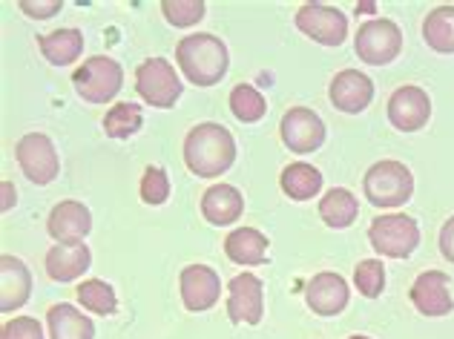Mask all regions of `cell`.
<instances>
[{
  "label": "cell",
  "mask_w": 454,
  "mask_h": 339,
  "mask_svg": "<svg viewBox=\"0 0 454 339\" xmlns=\"http://www.w3.org/2000/svg\"><path fill=\"white\" fill-rule=\"evenodd\" d=\"M236 159V141L222 124H199L184 138V164L201 178H216L231 170Z\"/></svg>",
  "instance_id": "1"
},
{
  "label": "cell",
  "mask_w": 454,
  "mask_h": 339,
  "mask_svg": "<svg viewBox=\"0 0 454 339\" xmlns=\"http://www.w3.org/2000/svg\"><path fill=\"white\" fill-rule=\"evenodd\" d=\"M176 60L182 67V75H187L190 83H196V87H213L227 72V46L216 35L207 32L187 35L176 46Z\"/></svg>",
  "instance_id": "2"
},
{
  "label": "cell",
  "mask_w": 454,
  "mask_h": 339,
  "mask_svg": "<svg viewBox=\"0 0 454 339\" xmlns=\"http://www.w3.org/2000/svg\"><path fill=\"white\" fill-rule=\"evenodd\" d=\"M365 199L374 208H400L411 199L414 176L411 170L400 162H377L363 178Z\"/></svg>",
  "instance_id": "3"
},
{
  "label": "cell",
  "mask_w": 454,
  "mask_h": 339,
  "mask_svg": "<svg viewBox=\"0 0 454 339\" xmlns=\"http://www.w3.org/2000/svg\"><path fill=\"white\" fill-rule=\"evenodd\" d=\"M73 83L83 101L90 104H106L121 92L124 72L118 67V60L106 55L87 58L83 64L73 72Z\"/></svg>",
  "instance_id": "4"
},
{
  "label": "cell",
  "mask_w": 454,
  "mask_h": 339,
  "mask_svg": "<svg viewBox=\"0 0 454 339\" xmlns=\"http://www.w3.org/2000/svg\"><path fill=\"white\" fill-rule=\"evenodd\" d=\"M368 236H372V245L380 256L388 259H405L420 245V227L405 213L377 216L372 227H368Z\"/></svg>",
  "instance_id": "5"
},
{
  "label": "cell",
  "mask_w": 454,
  "mask_h": 339,
  "mask_svg": "<svg viewBox=\"0 0 454 339\" xmlns=\"http://www.w3.org/2000/svg\"><path fill=\"white\" fill-rule=\"evenodd\" d=\"M136 90L150 106L170 110L182 95V81L167 58H150L136 69Z\"/></svg>",
  "instance_id": "6"
},
{
  "label": "cell",
  "mask_w": 454,
  "mask_h": 339,
  "mask_svg": "<svg viewBox=\"0 0 454 339\" xmlns=\"http://www.w3.org/2000/svg\"><path fill=\"white\" fill-rule=\"evenodd\" d=\"M354 50L365 64L372 67H386L403 50V32L397 29L394 20H368L356 29Z\"/></svg>",
  "instance_id": "7"
},
{
  "label": "cell",
  "mask_w": 454,
  "mask_h": 339,
  "mask_svg": "<svg viewBox=\"0 0 454 339\" xmlns=\"http://www.w3.org/2000/svg\"><path fill=\"white\" fill-rule=\"evenodd\" d=\"M296 29L322 46H340L348 35V18L333 6L305 4L296 12Z\"/></svg>",
  "instance_id": "8"
},
{
  "label": "cell",
  "mask_w": 454,
  "mask_h": 339,
  "mask_svg": "<svg viewBox=\"0 0 454 339\" xmlns=\"http://www.w3.org/2000/svg\"><path fill=\"white\" fill-rule=\"evenodd\" d=\"M15 155H18L20 170L27 173L29 181H35V185H50V181H55L58 170H61L55 144L46 136H41V132L23 136L15 147Z\"/></svg>",
  "instance_id": "9"
},
{
  "label": "cell",
  "mask_w": 454,
  "mask_h": 339,
  "mask_svg": "<svg viewBox=\"0 0 454 339\" xmlns=\"http://www.w3.org/2000/svg\"><path fill=\"white\" fill-rule=\"evenodd\" d=\"M279 132H282L285 147L294 153H314L322 147V141H325V124H322V118L314 110H308V106H294V110L285 113Z\"/></svg>",
  "instance_id": "10"
},
{
  "label": "cell",
  "mask_w": 454,
  "mask_h": 339,
  "mask_svg": "<svg viewBox=\"0 0 454 339\" xmlns=\"http://www.w3.org/2000/svg\"><path fill=\"white\" fill-rule=\"evenodd\" d=\"M428 115H432V101L420 87H400L394 90L388 101V121L400 132H417L426 127Z\"/></svg>",
  "instance_id": "11"
},
{
  "label": "cell",
  "mask_w": 454,
  "mask_h": 339,
  "mask_svg": "<svg viewBox=\"0 0 454 339\" xmlns=\"http://www.w3.org/2000/svg\"><path fill=\"white\" fill-rule=\"evenodd\" d=\"M182 302L187 311H207L219 302L222 294V282L219 273L207 268V264H190V268L182 271Z\"/></svg>",
  "instance_id": "12"
},
{
  "label": "cell",
  "mask_w": 454,
  "mask_h": 339,
  "mask_svg": "<svg viewBox=\"0 0 454 339\" xmlns=\"http://www.w3.org/2000/svg\"><path fill=\"white\" fill-rule=\"evenodd\" d=\"M90 227H92V216L87 210V204L73 199L55 204L50 222H46V230H50V236L58 245H81L83 236L90 233Z\"/></svg>",
  "instance_id": "13"
},
{
  "label": "cell",
  "mask_w": 454,
  "mask_h": 339,
  "mask_svg": "<svg viewBox=\"0 0 454 339\" xmlns=\"http://www.w3.org/2000/svg\"><path fill=\"white\" fill-rule=\"evenodd\" d=\"M374 99V83L368 75L356 69H342L337 78L331 81V104L337 106L340 113L356 115L363 113Z\"/></svg>",
  "instance_id": "14"
},
{
  "label": "cell",
  "mask_w": 454,
  "mask_h": 339,
  "mask_svg": "<svg viewBox=\"0 0 454 339\" xmlns=\"http://www.w3.org/2000/svg\"><path fill=\"white\" fill-rule=\"evenodd\" d=\"M411 305L423 317H446L451 313V294H449V276L443 271H426L417 276L411 285Z\"/></svg>",
  "instance_id": "15"
},
{
  "label": "cell",
  "mask_w": 454,
  "mask_h": 339,
  "mask_svg": "<svg viewBox=\"0 0 454 339\" xmlns=\"http://www.w3.org/2000/svg\"><path fill=\"white\" fill-rule=\"evenodd\" d=\"M227 317H231V322H245V325L262 322V280H256L254 273H239L231 280Z\"/></svg>",
  "instance_id": "16"
},
{
  "label": "cell",
  "mask_w": 454,
  "mask_h": 339,
  "mask_svg": "<svg viewBox=\"0 0 454 339\" xmlns=\"http://www.w3.org/2000/svg\"><path fill=\"white\" fill-rule=\"evenodd\" d=\"M305 299L319 317H337L348 305V285L340 273H317L305 288Z\"/></svg>",
  "instance_id": "17"
},
{
  "label": "cell",
  "mask_w": 454,
  "mask_h": 339,
  "mask_svg": "<svg viewBox=\"0 0 454 339\" xmlns=\"http://www.w3.org/2000/svg\"><path fill=\"white\" fill-rule=\"evenodd\" d=\"M32 294V276L27 264L15 256H0V311H15L27 305Z\"/></svg>",
  "instance_id": "18"
},
{
  "label": "cell",
  "mask_w": 454,
  "mask_h": 339,
  "mask_svg": "<svg viewBox=\"0 0 454 339\" xmlns=\"http://www.w3.org/2000/svg\"><path fill=\"white\" fill-rule=\"evenodd\" d=\"M92 253L83 245H55L50 253H46V273L55 282H73L78 276H83V271L90 268Z\"/></svg>",
  "instance_id": "19"
},
{
  "label": "cell",
  "mask_w": 454,
  "mask_h": 339,
  "mask_svg": "<svg viewBox=\"0 0 454 339\" xmlns=\"http://www.w3.org/2000/svg\"><path fill=\"white\" fill-rule=\"evenodd\" d=\"M245 210L242 193L231 185H213L201 196V213L210 225H233Z\"/></svg>",
  "instance_id": "20"
},
{
  "label": "cell",
  "mask_w": 454,
  "mask_h": 339,
  "mask_svg": "<svg viewBox=\"0 0 454 339\" xmlns=\"http://www.w3.org/2000/svg\"><path fill=\"white\" fill-rule=\"evenodd\" d=\"M224 253L236 264H262L268 262V236H262L256 227H239L224 239Z\"/></svg>",
  "instance_id": "21"
},
{
  "label": "cell",
  "mask_w": 454,
  "mask_h": 339,
  "mask_svg": "<svg viewBox=\"0 0 454 339\" xmlns=\"http://www.w3.org/2000/svg\"><path fill=\"white\" fill-rule=\"evenodd\" d=\"M46 325H50V336L52 339H92L95 336V325L83 317L81 311L73 305H52L46 313Z\"/></svg>",
  "instance_id": "22"
},
{
  "label": "cell",
  "mask_w": 454,
  "mask_h": 339,
  "mask_svg": "<svg viewBox=\"0 0 454 339\" xmlns=\"http://www.w3.org/2000/svg\"><path fill=\"white\" fill-rule=\"evenodd\" d=\"M356 213H360V204H356L354 193L351 190H342V187H333L328 190L325 196L319 199V216L322 222L333 230H342V227H351Z\"/></svg>",
  "instance_id": "23"
},
{
  "label": "cell",
  "mask_w": 454,
  "mask_h": 339,
  "mask_svg": "<svg viewBox=\"0 0 454 339\" xmlns=\"http://www.w3.org/2000/svg\"><path fill=\"white\" fill-rule=\"evenodd\" d=\"M38 46H41V52H43L46 60H50V64L67 67L81 55L83 35H81V29H58L52 35H41Z\"/></svg>",
  "instance_id": "24"
},
{
  "label": "cell",
  "mask_w": 454,
  "mask_h": 339,
  "mask_svg": "<svg viewBox=\"0 0 454 339\" xmlns=\"http://www.w3.org/2000/svg\"><path fill=\"white\" fill-rule=\"evenodd\" d=\"M279 185H282L285 196H288V199L308 201V199H314L317 193L322 190V173H319L317 167L300 162V164H291V167L282 170Z\"/></svg>",
  "instance_id": "25"
},
{
  "label": "cell",
  "mask_w": 454,
  "mask_h": 339,
  "mask_svg": "<svg viewBox=\"0 0 454 339\" xmlns=\"http://www.w3.org/2000/svg\"><path fill=\"white\" fill-rule=\"evenodd\" d=\"M423 41L434 52L454 55V6H437L423 20Z\"/></svg>",
  "instance_id": "26"
},
{
  "label": "cell",
  "mask_w": 454,
  "mask_h": 339,
  "mask_svg": "<svg viewBox=\"0 0 454 339\" xmlns=\"http://www.w3.org/2000/svg\"><path fill=\"white\" fill-rule=\"evenodd\" d=\"M141 106L138 104H115L110 113L104 115V132L110 138H129L141 130Z\"/></svg>",
  "instance_id": "27"
},
{
  "label": "cell",
  "mask_w": 454,
  "mask_h": 339,
  "mask_svg": "<svg viewBox=\"0 0 454 339\" xmlns=\"http://www.w3.org/2000/svg\"><path fill=\"white\" fill-rule=\"evenodd\" d=\"M78 302L87 311L101 313V317H106V313H115V308H118L115 290L106 285V282H101V280L81 282L78 285Z\"/></svg>",
  "instance_id": "28"
},
{
  "label": "cell",
  "mask_w": 454,
  "mask_h": 339,
  "mask_svg": "<svg viewBox=\"0 0 454 339\" xmlns=\"http://www.w3.org/2000/svg\"><path fill=\"white\" fill-rule=\"evenodd\" d=\"M231 110L239 121H245V124H254L262 115H265L268 104L265 99L259 95V90H254L250 83H239V87L231 92Z\"/></svg>",
  "instance_id": "29"
},
{
  "label": "cell",
  "mask_w": 454,
  "mask_h": 339,
  "mask_svg": "<svg viewBox=\"0 0 454 339\" xmlns=\"http://www.w3.org/2000/svg\"><path fill=\"white\" fill-rule=\"evenodd\" d=\"M354 285H356V290H360L363 296L377 299L382 294V288H386V268H382V262L380 259H365V262L356 264Z\"/></svg>",
  "instance_id": "30"
},
{
  "label": "cell",
  "mask_w": 454,
  "mask_h": 339,
  "mask_svg": "<svg viewBox=\"0 0 454 339\" xmlns=\"http://www.w3.org/2000/svg\"><path fill=\"white\" fill-rule=\"evenodd\" d=\"M161 12L173 27H193L205 18V4L201 0H164Z\"/></svg>",
  "instance_id": "31"
},
{
  "label": "cell",
  "mask_w": 454,
  "mask_h": 339,
  "mask_svg": "<svg viewBox=\"0 0 454 339\" xmlns=\"http://www.w3.org/2000/svg\"><path fill=\"white\" fill-rule=\"evenodd\" d=\"M141 199L147 204H164L170 199V181L161 167H147L141 176Z\"/></svg>",
  "instance_id": "32"
},
{
  "label": "cell",
  "mask_w": 454,
  "mask_h": 339,
  "mask_svg": "<svg viewBox=\"0 0 454 339\" xmlns=\"http://www.w3.org/2000/svg\"><path fill=\"white\" fill-rule=\"evenodd\" d=\"M0 339H43V328H41V322L32 317H15L4 325Z\"/></svg>",
  "instance_id": "33"
},
{
  "label": "cell",
  "mask_w": 454,
  "mask_h": 339,
  "mask_svg": "<svg viewBox=\"0 0 454 339\" xmlns=\"http://www.w3.org/2000/svg\"><path fill=\"white\" fill-rule=\"evenodd\" d=\"M20 12L23 15H29V18H38V20H46V18H52L61 12V0H20Z\"/></svg>",
  "instance_id": "34"
},
{
  "label": "cell",
  "mask_w": 454,
  "mask_h": 339,
  "mask_svg": "<svg viewBox=\"0 0 454 339\" xmlns=\"http://www.w3.org/2000/svg\"><path fill=\"white\" fill-rule=\"evenodd\" d=\"M440 253H443L449 262H454V216L443 225V230H440Z\"/></svg>",
  "instance_id": "35"
},
{
  "label": "cell",
  "mask_w": 454,
  "mask_h": 339,
  "mask_svg": "<svg viewBox=\"0 0 454 339\" xmlns=\"http://www.w3.org/2000/svg\"><path fill=\"white\" fill-rule=\"evenodd\" d=\"M4 196H6V204H4V208H9V201H12V185H9V181H4Z\"/></svg>",
  "instance_id": "36"
},
{
  "label": "cell",
  "mask_w": 454,
  "mask_h": 339,
  "mask_svg": "<svg viewBox=\"0 0 454 339\" xmlns=\"http://www.w3.org/2000/svg\"><path fill=\"white\" fill-rule=\"evenodd\" d=\"M356 12H374V4H360V6H356Z\"/></svg>",
  "instance_id": "37"
},
{
  "label": "cell",
  "mask_w": 454,
  "mask_h": 339,
  "mask_svg": "<svg viewBox=\"0 0 454 339\" xmlns=\"http://www.w3.org/2000/svg\"><path fill=\"white\" fill-rule=\"evenodd\" d=\"M348 339H368V336H348Z\"/></svg>",
  "instance_id": "38"
}]
</instances>
